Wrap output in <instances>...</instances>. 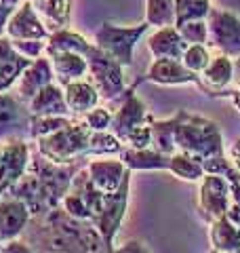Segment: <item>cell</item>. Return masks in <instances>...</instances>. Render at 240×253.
Here are the masks:
<instances>
[{"instance_id": "cell-1", "label": "cell", "mask_w": 240, "mask_h": 253, "mask_svg": "<svg viewBox=\"0 0 240 253\" xmlns=\"http://www.w3.org/2000/svg\"><path fill=\"white\" fill-rule=\"evenodd\" d=\"M21 241L36 253H112L91 221L72 217L61 205L42 217H32Z\"/></svg>"}, {"instance_id": "cell-2", "label": "cell", "mask_w": 240, "mask_h": 253, "mask_svg": "<svg viewBox=\"0 0 240 253\" xmlns=\"http://www.w3.org/2000/svg\"><path fill=\"white\" fill-rule=\"evenodd\" d=\"M84 165V161L72 165H57L49 158H44L32 146L28 169L6 196H13V199L26 203L32 217H42L51 209L61 205L63 196L68 194L72 186V179Z\"/></svg>"}, {"instance_id": "cell-3", "label": "cell", "mask_w": 240, "mask_h": 253, "mask_svg": "<svg viewBox=\"0 0 240 253\" xmlns=\"http://www.w3.org/2000/svg\"><path fill=\"white\" fill-rule=\"evenodd\" d=\"M175 150L196 158L200 163L211 156L223 154V137L219 125L211 118L192 114L188 110H177Z\"/></svg>"}, {"instance_id": "cell-4", "label": "cell", "mask_w": 240, "mask_h": 253, "mask_svg": "<svg viewBox=\"0 0 240 253\" xmlns=\"http://www.w3.org/2000/svg\"><path fill=\"white\" fill-rule=\"evenodd\" d=\"M93 129L82 121V116H74L68 126L46 137L34 139V148L40 154L57 165H72L89 158Z\"/></svg>"}, {"instance_id": "cell-5", "label": "cell", "mask_w": 240, "mask_h": 253, "mask_svg": "<svg viewBox=\"0 0 240 253\" xmlns=\"http://www.w3.org/2000/svg\"><path fill=\"white\" fill-rule=\"evenodd\" d=\"M148 21H141L137 26H116V23L103 21L95 32V46L112 59H116L122 68L133 66V55L139 38L148 32Z\"/></svg>"}, {"instance_id": "cell-6", "label": "cell", "mask_w": 240, "mask_h": 253, "mask_svg": "<svg viewBox=\"0 0 240 253\" xmlns=\"http://www.w3.org/2000/svg\"><path fill=\"white\" fill-rule=\"evenodd\" d=\"M86 63H89V81L95 84L101 99L118 101L122 97L126 91L124 68L116 59H112L110 55L99 51L93 44L91 53L86 55Z\"/></svg>"}, {"instance_id": "cell-7", "label": "cell", "mask_w": 240, "mask_h": 253, "mask_svg": "<svg viewBox=\"0 0 240 253\" xmlns=\"http://www.w3.org/2000/svg\"><path fill=\"white\" fill-rule=\"evenodd\" d=\"M129 194H131V177H126L116 192H110V194L103 192L99 209L93 215V226L99 230L103 243H106L110 249H114V239H116L120 224H122V219L126 215Z\"/></svg>"}, {"instance_id": "cell-8", "label": "cell", "mask_w": 240, "mask_h": 253, "mask_svg": "<svg viewBox=\"0 0 240 253\" xmlns=\"http://www.w3.org/2000/svg\"><path fill=\"white\" fill-rule=\"evenodd\" d=\"M209 42L206 46L217 49L230 59L240 57V15L223 9H211L206 17Z\"/></svg>"}, {"instance_id": "cell-9", "label": "cell", "mask_w": 240, "mask_h": 253, "mask_svg": "<svg viewBox=\"0 0 240 253\" xmlns=\"http://www.w3.org/2000/svg\"><path fill=\"white\" fill-rule=\"evenodd\" d=\"M32 146L23 137L0 139V199L11 192L28 169Z\"/></svg>"}, {"instance_id": "cell-10", "label": "cell", "mask_w": 240, "mask_h": 253, "mask_svg": "<svg viewBox=\"0 0 240 253\" xmlns=\"http://www.w3.org/2000/svg\"><path fill=\"white\" fill-rule=\"evenodd\" d=\"M232 203V186L226 177L221 175H209L200 179L198 190V215L202 217L206 224L228 215Z\"/></svg>"}, {"instance_id": "cell-11", "label": "cell", "mask_w": 240, "mask_h": 253, "mask_svg": "<svg viewBox=\"0 0 240 253\" xmlns=\"http://www.w3.org/2000/svg\"><path fill=\"white\" fill-rule=\"evenodd\" d=\"M135 86H137V83H135L131 89H126L124 95L120 99V106L112 112V123H110V133L112 135H116L120 141L124 144V139L129 137V133L135 129V126L139 125H146L150 123L152 116L148 112L146 104L137 97V93H135Z\"/></svg>"}, {"instance_id": "cell-12", "label": "cell", "mask_w": 240, "mask_h": 253, "mask_svg": "<svg viewBox=\"0 0 240 253\" xmlns=\"http://www.w3.org/2000/svg\"><path fill=\"white\" fill-rule=\"evenodd\" d=\"M86 171L93 181V186L99 192H116L122 186L126 177H131V171L126 169V165L116 156H97L93 161L86 163Z\"/></svg>"}, {"instance_id": "cell-13", "label": "cell", "mask_w": 240, "mask_h": 253, "mask_svg": "<svg viewBox=\"0 0 240 253\" xmlns=\"http://www.w3.org/2000/svg\"><path fill=\"white\" fill-rule=\"evenodd\" d=\"M232 83H234V59L226 57V55H217L211 59L204 72L198 76L196 86L209 97H228V86Z\"/></svg>"}, {"instance_id": "cell-14", "label": "cell", "mask_w": 240, "mask_h": 253, "mask_svg": "<svg viewBox=\"0 0 240 253\" xmlns=\"http://www.w3.org/2000/svg\"><path fill=\"white\" fill-rule=\"evenodd\" d=\"M4 34L11 41H49V32L42 26V21L38 19V15L32 9V2L19 4L13 11V15L6 21Z\"/></svg>"}, {"instance_id": "cell-15", "label": "cell", "mask_w": 240, "mask_h": 253, "mask_svg": "<svg viewBox=\"0 0 240 253\" xmlns=\"http://www.w3.org/2000/svg\"><path fill=\"white\" fill-rule=\"evenodd\" d=\"M32 114L15 93H0V139L19 137V131L30 133Z\"/></svg>"}, {"instance_id": "cell-16", "label": "cell", "mask_w": 240, "mask_h": 253, "mask_svg": "<svg viewBox=\"0 0 240 253\" xmlns=\"http://www.w3.org/2000/svg\"><path fill=\"white\" fill-rule=\"evenodd\" d=\"M55 83V74H53V66H51V59L42 55V57H38L30 63V66L23 70L21 76L17 78V83H15V95L23 101V104H30V99L34 97V95L44 89L46 84Z\"/></svg>"}, {"instance_id": "cell-17", "label": "cell", "mask_w": 240, "mask_h": 253, "mask_svg": "<svg viewBox=\"0 0 240 253\" xmlns=\"http://www.w3.org/2000/svg\"><path fill=\"white\" fill-rule=\"evenodd\" d=\"M30 209L26 207V203L13 196H4L0 199V243H9L19 239L23 230L30 224Z\"/></svg>"}, {"instance_id": "cell-18", "label": "cell", "mask_w": 240, "mask_h": 253, "mask_svg": "<svg viewBox=\"0 0 240 253\" xmlns=\"http://www.w3.org/2000/svg\"><path fill=\"white\" fill-rule=\"evenodd\" d=\"M44 55L51 59L55 83L59 86H66L70 83L89 76V63L82 55L70 51H44Z\"/></svg>"}, {"instance_id": "cell-19", "label": "cell", "mask_w": 240, "mask_h": 253, "mask_svg": "<svg viewBox=\"0 0 240 253\" xmlns=\"http://www.w3.org/2000/svg\"><path fill=\"white\" fill-rule=\"evenodd\" d=\"M143 78L150 83L166 84V86L196 84L198 83V74H192L190 70L177 59H154Z\"/></svg>"}, {"instance_id": "cell-20", "label": "cell", "mask_w": 240, "mask_h": 253, "mask_svg": "<svg viewBox=\"0 0 240 253\" xmlns=\"http://www.w3.org/2000/svg\"><path fill=\"white\" fill-rule=\"evenodd\" d=\"M30 2L49 34L68 30L72 21V0H30Z\"/></svg>"}, {"instance_id": "cell-21", "label": "cell", "mask_w": 240, "mask_h": 253, "mask_svg": "<svg viewBox=\"0 0 240 253\" xmlns=\"http://www.w3.org/2000/svg\"><path fill=\"white\" fill-rule=\"evenodd\" d=\"M148 49L154 55V59H177L181 61L183 53L188 49V42L181 38L179 30L175 26L158 28L148 38Z\"/></svg>"}, {"instance_id": "cell-22", "label": "cell", "mask_w": 240, "mask_h": 253, "mask_svg": "<svg viewBox=\"0 0 240 253\" xmlns=\"http://www.w3.org/2000/svg\"><path fill=\"white\" fill-rule=\"evenodd\" d=\"M30 63L28 57L15 51L9 36H0V93L9 91Z\"/></svg>"}, {"instance_id": "cell-23", "label": "cell", "mask_w": 240, "mask_h": 253, "mask_svg": "<svg viewBox=\"0 0 240 253\" xmlns=\"http://www.w3.org/2000/svg\"><path fill=\"white\" fill-rule=\"evenodd\" d=\"M28 110L32 116H72L66 97H63V86L57 83H51L44 89H40L30 99Z\"/></svg>"}, {"instance_id": "cell-24", "label": "cell", "mask_w": 240, "mask_h": 253, "mask_svg": "<svg viewBox=\"0 0 240 253\" xmlns=\"http://www.w3.org/2000/svg\"><path fill=\"white\" fill-rule=\"evenodd\" d=\"M63 97H66V104L72 116H84L93 108H97L101 99L95 84L86 81V78H80V81H74L63 86Z\"/></svg>"}, {"instance_id": "cell-25", "label": "cell", "mask_w": 240, "mask_h": 253, "mask_svg": "<svg viewBox=\"0 0 240 253\" xmlns=\"http://www.w3.org/2000/svg\"><path fill=\"white\" fill-rule=\"evenodd\" d=\"M118 158L126 165L129 171H169L171 156L156 152L152 148L146 150H135V148H122Z\"/></svg>"}, {"instance_id": "cell-26", "label": "cell", "mask_w": 240, "mask_h": 253, "mask_svg": "<svg viewBox=\"0 0 240 253\" xmlns=\"http://www.w3.org/2000/svg\"><path fill=\"white\" fill-rule=\"evenodd\" d=\"M209 241L213 251L232 253L240 249V228L232 224L228 215H223L209 224Z\"/></svg>"}, {"instance_id": "cell-27", "label": "cell", "mask_w": 240, "mask_h": 253, "mask_svg": "<svg viewBox=\"0 0 240 253\" xmlns=\"http://www.w3.org/2000/svg\"><path fill=\"white\" fill-rule=\"evenodd\" d=\"M91 49H93V42H89L78 32H72L70 28L55 32V34L49 36V41H46V51H70V53L82 55L84 59L91 53Z\"/></svg>"}, {"instance_id": "cell-28", "label": "cell", "mask_w": 240, "mask_h": 253, "mask_svg": "<svg viewBox=\"0 0 240 253\" xmlns=\"http://www.w3.org/2000/svg\"><path fill=\"white\" fill-rule=\"evenodd\" d=\"M175 125H177V112L166 121H152V150L162 154H175Z\"/></svg>"}, {"instance_id": "cell-29", "label": "cell", "mask_w": 240, "mask_h": 253, "mask_svg": "<svg viewBox=\"0 0 240 253\" xmlns=\"http://www.w3.org/2000/svg\"><path fill=\"white\" fill-rule=\"evenodd\" d=\"M169 171L175 177H179L183 181H200L204 177V169L202 163L196 161L183 152H175L171 154V163H169Z\"/></svg>"}, {"instance_id": "cell-30", "label": "cell", "mask_w": 240, "mask_h": 253, "mask_svg": "<svg viewBox=\"0 0 240 253\" xmlns=\"http://www.w3.org/2000/svg\"><path fill=\"white\" fill-rule=\"evenodd\" d=\"M146 21L154 28L175 26V0H146Z\"/></svg>"}, {"instance_id": "cell-31", "label": "cell", "mask_w": 240, "mask_h": 253, "mask_svg": "<svg viewBox=\"0 0 240 253\" xmlns=\"http://www.w3.org/2000/svg\"><path fill=\"white\" fill-rule=\"evenodd\" d=\"M211 9V0H175V26H181L186 21L206 19Z\"/></svg>"}, {"instance_id": "cell-32", "label": "cell", "mask_w": 240, "mask_h": 253, "mask_svg": "<svg viewBox=\"0 0 240 253\" xmlns=\"http://www.w3.org/2000/svg\"><path fill=\"white\" fill-rule=\"evenodd\" d=\"M124 144L120 141L116 135H112L110 131H93L91 137V150H89V158H97V156H118L122 152Z\"/></svg>"}, {"instance_id": "cell-33", "label": "cell", "mask_w": 240, "mask_h": 253, "mask_svg": "<svg viewBox=\"0 0 240 253\" xmlns=\"http://www.w3.org/2000/svg\"><path fill=\"white\" fill-rule=\"evenodd\" d=\"M74 116H32L30 121V137L38 139V137H46L53 133L61 131L63 126H68Z\"/></svg>"}, {"instance_id": "cell-34", "label": "cell", "mask_w": 240, "mask_h": 253, "mask_svg": "<svg viewBox=\"0 0 240 253\" xmlns=\"http://www.w3.org/2000/svg\"><path fill=\"white\" fill-rule=\"evenodd\" d=\"M211 53H209V46L206 44H188L186 53L181 57V63L186 66L192 74H202L206 66L211 63Z\"/></svg>"}, {"instance_id": "cell-35", "label": "cell", "mask_w": 240, "mask_h": 253, "mask_svg": "<svg viewBox=\"0 0 240 253\" xmlns=\"http://www.w3.org/2000/svg\"><path fill=\"white\" fill-rule=\"evenodd\" d=\"M179 30L181 38L188 44H206L209 42V26L206 19H196V21H186L181 26H175Z\"/></svg>"}, {"instance_id": "cell-36", "label": "cell", "mask_w": 240, "mask_h": 253, "mask_svg": "<svg viewBox=\"0 0 240 253\" xmlns=\"http://www.w3.org/2000/svg\"><path fill=\"white\" fill-rule=\"evenodd\" d=\"M226 179L230 181V186H232V203H230L228 219L240 228V173L236 169H232L226 175Z\"/></svg>"}, {"instance_id": "cell-37", "label": "cell", "mask_w": 240, "mask_h": 253, "mask_svg": "<svg viewBox=\"0 0 240 253\" xmlns=\"http://www.w3.org/2000/svg\"><path fill=\"white\" fill-rule=\"evenodd\" d=\"M154 121V118H152ZM152 121L146 125H139L129 133V137L124 139L126 148H135V150H146L152 146Z\"/></svg>"}, {"instance_id": "cell-38", "label": "cell", "mask_w": 240, "mask_h": 253, "mask_svg": "<svg viewBox=\"0 0 240 253\" xmlns=\"http://www.w3.org/2000/svg\"><path fill=\"white\" fill-rule=\"evenodd\" d=\"M82 121L91 126L93 131H110V123H112V110L108 108H93L91 112H86L82 116Z\"/></svg>"}, {"instance_id": "cell-39", "label": "cell", "mask_w": 240, "mask_h": 253, "mask_svg": "<svg viewBox=\"0 0 240 253\" xmlns=\"http://www.w3.org/2000/svg\"><path fill=\"white\" fill-rule=\"evenodd\" d=\"M15 51L21 53L23 57H28L30 61H34L38 57H42L46 51V41H11Z\"/></svg>"}, {"instance_id": "cell-40", "label": "cell", "mask_w": 240, "mask_h": 253, "mask_svg": "<svg viewBox=\"0 0 240 253\" xmlns=\"http://www.w3.org/2000/svg\"><path fill=\"white\" fill-rule=\"evenodd\" d=\"M0 253H36V251L32 249L26 241L15 239V241L4 243V245H2V249H0Z\"/></svg>"}, {"instance_id": "cell-41", "label": "cell", "mask_w": 240, "mask_h": 253, "mask_svg": "<svg viewBox=\"0 0 240 253\" xmlns=\"http://www.w3.org/2000/svg\"><path fill=\"white\" fill-rule=\"evenodd\" d=\"M112 253H150L148 247L139 241H126L124 245H120V247L112 249Z\"/></svg>"}, {"instance_id": "cell-42", "label": "cell", "mask_w": 240, "mask_h": 253, "mask_svg": "<svg viewBox=\"0 0 240 253\" xmlns=\"http://www.w3.org/2000/svg\"><path fill=\"white\" fill-rule=\"evenodd\" d=\"M17 9V6H9L4 2H0V36H6L4 30H6V21H9V17L13 15V11Z\"/></svg>"}, {"instance_id": "cell-43", "label": "cell", "mask_w": 240, "mask_h": 253, "mask_svg": "<svg viewBox=\"0 0 240 253\" xmlns=\"http://www.w3.org/2000/svg\"><path fill=\"white\" fill-rule=\"evenodd\" d=\"M228 158H230L232 167H234V169L240 173V137L234 141V144H232L230 152H228Z\"/></svg>"}, {"instance_id": "cell-44", "label": "cell", "mask_w": 240, "mask_h": 253, "mask_svg": "<svg viewBox=\"0 0 240 253\" xmlns=\"http://www.w3.org/2000/svg\"><path fill=\"white\" fill-rule=\"evenodd\" d=\"M228 99L234 104L238 110H240V78H236L234 81V89L230 91V95H228Z\"/></svg>"}, {"instance_id": "cell-45", "label": "cell", "mask_w": 240, "mask_h": 253, "mask_svg": "<svg viewBox=\"0 0 240 253\" xmlns=\"http://www.w3.org/2000/svg\"><path fill=\"white\" fill-rule=\"evenodd\" d=\"M236 78H240V57L234 59V81Z\"/></svg>"}, {"instance_id": "cell-46", "label": "cell", "mask_w": 240, "mask_h": 253, "mask_svg": "<svg viewBox=\"0 0 240 253\" xmlns=\"http://www.w3.org/2000/svg\"><path fill=\"white\" fill-rule=\"evenodd\" d=\"M0 2H4L9 6H19V0H0Z\"/></svg>"}, {"instance_id": "cell-47", "label": "cell", "mask_w": 240, "mask_h": 253, "mask_svg": "<svg viewBox=\"0 0 240 253\" xmlns=\"http://www.w3.org/2000/svg\"><path fill=\"white\" fill-rule=\"evenodd\" d=\"M209 253H219V251H213V249H211ZM232 253H240V249H236V251H232Z\"/></svg>"}, {"instance_id": "cell-48", "label": "cell", "mask_w": 240, "mask_h": 253, "mask_svg": "<svg viewBox=\"0 0 240 253\" xmlns=\"http://www.w3.org/2000/svg\"><path fill=\"white\" fill-rule=\"evenodd\" d=\"M0 249H2V243H0Z\"/></svg>"}]
</instances>
